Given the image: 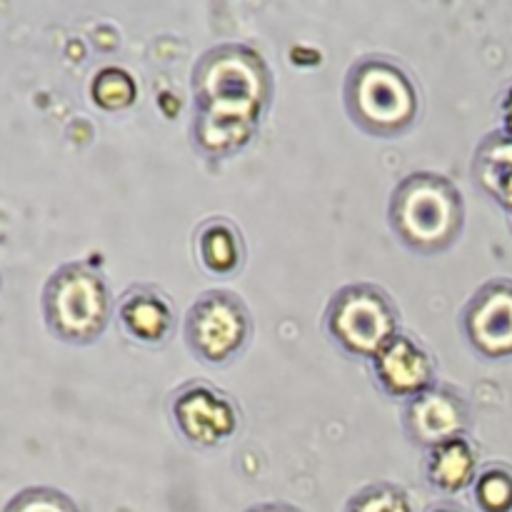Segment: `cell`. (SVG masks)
I'll return each instance as SVG.
<instances>
[{"mask_svg": "<svg viewBox=\"0 0 512 512\" xmlns=\"http://www.w3.org/2000/svg\"><path fill=\"white\" fill-rule=\"evenodd\" d=\"M3 512H80V508L63 490L33 485V488H23L20 493H15L5 503Z\"/></svg>", "mask_w": 512, "mask_h": 512, "instance_id": "18", "label": "cell"}, {"mask_svg": "<svg viewBox=\"0 0 512 512\" xmlns=\"http://www.w3.org/2000/svg\"><path fill=\"white\" fill-rule=\"evenodd\" d=\"M395 238L415 255L433 258L458 243L465 228V200L458 185L440 173L418 170L400 180L388 203Z\"/></svg>", "mask_w": 512, "mask_h": 512, "instance_id": "2", "label": "cell"}, {"mask_svg": "<svg viewBox=\"0 0 512 512\" xmlns=\"http://www.w3.org/2000/svg\"><path fill=\"white\" fill-rule=\"evenodd\" d=\"M343 512H413V503L400 485L370 483L345 503Z\"/></svg>", "mask_w": 512, "mask_h": 512, "instance_id": "17", "label": "cell"}, {"mask_svg": "<svg viewBox=\"0 0 512 512\" xmlns=\"http://www.w3.org/2000/svg\"><path fill=\"white\" fill-rule=\"evenodd\" d=\"M475 185L512 213V133L498 130L478 145L473 158Z\"/></svg>", "mask_w": 512, "mask_h": 512, "instance_id": "13", "label": "cell"}, {"mask_svg": "<svg viewBox=\"0 0 512 512\" xmlns=\"http://www.w3.org/2000/svg\"><path fill=\"white\" fill-rule=\"evenodd\" d=\"M425 483L443 495H458L478 478V450L468 435L440 443L425 450L423 458Z\"/></svg>", "mask_w": 512, "mask_h": 512, "instance_id": "12", "label": "cell"}, {"mask_svg": "<svg viewBox=\"0 0 512 512\" xmlns=\"http://www.w3.org/2000/svg\"><path fill=\"white\" fill-rule=\"evenodd\" d=\"M118 323L135 343L163 345L175 330V308L155 285H133L118 300Z\"/></svg>", "mask_w": 512, "mask_h": 512, "instance_id": "11", "label": "cell"}, {"mask_svg": "<svg viewBox=\"0 0 512 512\" xmlns=\"http://www.w3.org/2000/svg\"><path fill=\"white\" fill-rule=\"evenodd\" d=\"M243 512H303V510L295 508V505H290V503H283V500H273V503H258Z\"/></svg>", "mask_w": 512, "mask_h": 512, "instance_id": "19", "label": "cell"}, {"mask_svg": "<svg viewBox=\"0 0 512 512\" xmlns=\"http://www.w3.org/2000/svg\"><path fill=\"white\" fill-rule=\"evenodd\" d=\"M90 95H93V103L98 108L108 110V113H118V110L130 108L135 103L138 85L125 70L103 68L95 75L93 85H90Z\"/></svg>", "mask_w": 512, "mask_h": 512, "instance_id": "15", "label": "cell"}, {"mask_svg": "<svg viewBox=\"0 0 512 512\" xmlns=\"http://www.w3.org/2000/svg\"><path fill=\"white\" fill-rule=\"evenodd\" d=\"M400 423H403L405 438L415 448L430 450L460 435H468L470 405L453 385L435 383L425 393L405 400Z\"/></svg>", "mask_w": 512, "mask_h": 512, "instance_id": "9", "label": "cell"}, {"mask_svg": "<svg viewBox=\"0 0 512 512\" xmlns=\"http://www.w3.org/2000/svg\"><path fill=\"white\" fill-rule=\"evenodd\" d=\"M500 115H503V130L512 133V85L505 90L503 100H500Z\"/></svg>", "mask_w": 512, "mask_h": 512, "instance_id": "20", "label": "cell"}, {"mask_svg": "<svg viewBox=\"0 0 512 512\" xmlns=\"http://www.w3.org/2000/svg\"><path fill=\"white\" fill-rule=\"evenodd\" d=\"M345 113L370 138L393 140L413 130L420 93L408 70L383 55H365L350 65L343 83Z\"/></svg>", "mask_w": 512, "mask_h": 512, "instance_id": "3", "label": "cell"}, {"mask_svg": "<svg viewBox=\"0 0 512 512\" xmlns=\"http://www.w3.org/2000/svg\"><path fill=\"white\" fill-rule=\"evenodd\" d=\"M370 373L380 393L395 400H410L438 383V365L430 350L403 330L370 360Z\"/></svg>", "mask_w": 512, "mask_h": 512, "instance_id": "10", "label": "cell"}, {"mask_svg": "<svg viewBox=\"0 0 512 512\" xmlns=\"http://www.w3.org/2000/svg\"><path fill=\"white\" fill-rule=\"evenodd\" d=\"M480 512H512V470L508 465H488L473 483Z\"/></svg>", "mask_w": 512, "mask_h": 512, "instance_id": "16", "label": "cell"}, {"mask_svg": "<svg viewBox=\"0 0 512 512\" xmlns=\"http://www.w3.org/2000/svg\"><path fill=\"white\" fill-rule=\"evenodd\" d=\"M330 343L355 360H373L400 333V310L385 288L375 283L343 285L323 315Z\"/></svg>", "mask_w": 512, "mask_h": 512, "instance_id": "5", "label": "cell"}, {"mask_svg": "<svg viewBox=\"0 0 512 512\" xmlns=\"http://www.w3.org/2000/svg\"><path fill=\"white\" fill-rule=\"evenodd\" d=\"M460 333L483 358H512V280L495 278L475 290L460 310Z\"/></svg>", "mask_w": 512, "mask_h": 512, "instance_id": "8", "label": "cell"}, {"mask_svg": "<svg viewBox=\"0 0 512 512\" xmlns=\"http://www.w3.org/2000/svg\"><path fill=\"white\" fill-rule=\"evenodd\" d=\"M170 418L185 443L193 448H218L238 433L240 410L223 390L193 380L173 393Z\"/></svg>", "mask_w": 512, "mask_h": 512, "instance_id": "7", "label": "cell"}, {"mask_svg": "<svg viewBox=\"0 0 512 512\" xmlns=\"http://www.w3.org/2000/svg\"><path fill=\"white\" fill-rule=\"evenodd\" d=\"M428 512H465V510H463V508H460V505L450 503V500H443V503L433 505V508H430Z\"/></svg>", "mask_w": 512, "mask_h": 512, "instance_id": "21", "label": "cell"}, {"mask_svg": "<svg viewBox=\"0 0 512 512\" xmlns=\"http://www.w3.org/2000/svg\"><path fill=\"white\" fill-rule=\"evenodd\" d=\"M40 308L50 335L68 345H93L115 313L108 280L88 263L60 265L45 280Z\"/></svg>", "mask_w": 512, "mask_h": 512, "instance_id": "4", "label": "cell"}, {"mask_svg": "<svg viewBox=\"0 0 512 512\" xmlns=\"http://www.w3.org/2000/svg\"><path fill=\"white\" fill-rule=\"evenodd\" d=\"M200 263L213 275H235L243 268L245 243L238 225L228 218H208L195 233Z\"/></svg>", "mask_w": 512, "mask_h": 512, "instance_id": "14", "label": "cell"}, {"mask_svg": "<svg viewBox=\"0 0 512 512\" xmlns=\"http://www.w3.org/2000/svg\"><path fill=\"white\" fill-rule=\"evenodd\" d=\"M193 98L195 148L208 158H230L260 130L273 98V73L250 45H215L195 63Z\"/></svg>", "mask_w": 512, "mask_h": 512, "instance_id": "1", "label": "cell"}, {"mask_svg": "<svg viewBox=\"0 0 512 512\" xmlns=\"http://www.w3.org/2000/svg\"><path fill=\"white\" fill-rule=\"evenodd\" d=\"M183 338L200 363L210 368L230 365L253 338L248 305L233 290H205L185 313Z\"/></svg>", "mask_w": 512, "mask_h": 512, "instance_id": "6", "label": "cell"}]
</instances>
